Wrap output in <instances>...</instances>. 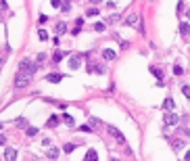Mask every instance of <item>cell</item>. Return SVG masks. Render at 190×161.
Returning <instances> with one entry per match:
<instances>
[{
    "mask_svg": "<svg viewBox=\"0 0 190 161\" xmlns=\"http://www.w3.org/2000/svg\"><path fill=\"white\" fill-rule=\"evenodd\" d=\"M142 17H140V13H130L128 17H125V25H130V27H138V32H142V21H140Z\"/></svg>",
    "mask_w": 190,
    "mask_h": 161,
    "instance_id": "cell-1",
    "label": "cell"
},
{
    "mask_svg": "<svg viewBox=\"0 0 190 161\" xmlns=\"http://www.w3.org/2000/svg\"><path fill=\"white\" fill-rule=\"evenodd\" d=\"M19 71H23V73H29V76H32V73H36V71H38V65H36V63H32L29 59H23V61L19 63Z\"/></svg>",
    "mask_w": 190,
    "mask_h": 161,
    "instance_id": "cell-2",
    "label": "cell"
},
{
    "mask_svg": "<svg viewBox=\"0 0 190 161\" xmlns=\"http://www.w3.org/2000/svg\"><path fill=\"white\" fill-rule=\"evenodd\" d=\"M29 73H23V71H19L17 76H15V88H25L27 84H29Z\"/></svg>",
    "mask_w": 190,
    "mask_h": 161,
    "instance_id": "cell-3",
    "label": "cell"
},
{
    "mask_svg": "<svg viewBox=\"0 0 190 161\" xmlns=\"http://www.w3.org/2000/svg\"><path fill=\"white\" fill-rule=\"evenodd\" d=\"M109 134H111V136H115V140H117L119 144H125V136H123V134H121V132H119L117 128L109 125Z\"/></svg>",
    "mask_w": 190,
    "mask_h": 161,
    "instance_id": "cell-4",
    "label": "cell"
},
{
    "mask_svg": "<svg viewBox=\"0 0 190 161\" xmlns=\"http://www.w3.org/2000/svg\"><path fill=\"white\" fill-rule=\"evenodd\" d=\"M180 121V115H176V113H167V115H163V123L165 125H176Z\"/></svg>",
    "mask_w": 190,
    "mask_h": 161,
    "instance_id": "cell-5",
    "label": "cell"
},
{
    "mask_svg": "<svg viewBox=\"0 0 190 161\" xmlns=\"http://www.w3.org/2000/svg\"><path fill=\"white\" fill-rule=\"evenodd\" d=\"M88 71H90V73H98V76L107 73V69H104L102 65H98V63H90V65H88Z\"/></svg>",
    "mask_w": 190,
    "mask_h": 161,
    "instance_id": "cell-6",
    "label": "cell"
},
{
    "mask_svg": "<svg viewBox=\"0 0 190 161\" xmlns=\"http://www.w3.org/2000/svg\"><path fill=\"white\" fill-rule=\"evenodd\" d=\"M80 65H82V57H80V54H73V57L69 59V67H71V69H80Z\"/></svg>",
    "mask_w": 190,
    "mask_h": 161,
    "instance_id": "cell-7",
    "label": "cell"
},
{
    "mask_svg": "<svg viewBox=\"0 0 190 161\" xmlns=\"http://www.w3.org/2000/svg\"><path fill=\"white\" fill-rule=\"evenodd\" d=\"M150 73H152V76H155L159 82H161V84H165V82H163V80H165V73H163L159 67H155V65H152V67H150Z\"/></svg>",
    "mask_w": 190,
    "mask_h": 161,
    "instance_id": "cell-8",
    "label": "cell"
},
{
    "mask_svg": "<svg viewBox=\"0 0 190 161\" xmlns=\"http://www.w3.org/2000/svg\"><path fill=\"white\" fill-rule=\"evenodd\" d=\"M4 159L6 161H17V149H4Z\"/></svg>",
    "mask_w": 190,
    "mask_h": 161,
    "instance_id": "cell-9",
    "label": "cell"
},
{
    "mask_svg": "<svg viewBox=\"0 0 190 161\" xmlns=\"http://www.w3.org/2000/svg\"><path fill=\"white\" fill-rule=\"evenodd\" d=\"M115 57H117V52H115L113 48H104V50H102V59H107V61H115Z\"/></svg>",
    "mask_w": 190,
    "mask_h": 161,
    "instance_id": "cell-10",
    "label": "cell"
},
{
    "mask_svg": "<svg viewBox=\"0 0 190 161\" xmlns=\"http://www.w3.org/2000/svg\"><path fill=\"white\" fill-rule=\"evenodd\" d=\"M63 78H65L63 73H48V76H46V82H50V84H59Z\"/></svg>",
    "mask_w": 190,
    "mask_h": 161,
    "instance_id": "cell-11",
    "label": "cell"
},
{
    "mask_svg": "<svg viewBox=\"0 0 190 161\" xmlns=\"http://www.w3.org/2000/svg\"><path fill=\"white\" fill-rule=\"evenodd\" d=\"M84 161H98V153H96L94 149H88V153H86Z\"/></svg>",
    "mask_w": 190,
    "mask_h": 161,
    "instance_id": "cell-12",
    "label": "cell"
},
{
    "mask_svg": "<svg viewBox=\"0 0 190 161\" xmlns=\"http://www.w3.org/2000/svg\"><path fill=\"white\" fill-rule=\"evenodd\" d=\"M180 34H182V36H188L190 34V25L188 23H184V21L180 23Z\"/></svg>",
    "mask_w": 190,
    "mask_h": 161,
    "instance_id": "cell-13",
    "label": "cell"
},
{
    "mask_svg": "<svg viewBox=\"0 0 190 161\" xmlns=\"http://www.w3.org/2000/svg\"><path fill=\"white\" fill-rule=\"evenodd\" d=\"M63 121H65L69 128H71V125H75V121H73V117H71L69 113H63Z\"/></svg>",
    "mask_w": 190,
    "mask_h": 161,
    "instance_id": "cell-14",
    "label": "cell"
},
{
    "mask_svg": "<svg viewBox=\"0 0 190 161\" xmlns=\"http://www.w3.org/2000/svg\"><path fill=\"white\" fill-rule=\"evenodd\" d=\"M56 34H61V36H63V34H67V25H65L63 21H61V23H56Z\"/></svg>",
    "mask_w": 190,
    "mask_h": 161,
    "instance_id": "cell-15",
    "label": "cell"
},
{
    "mask_svg": "<svg viewBox=\"0 0 190 161\" xmlns=\"http://www.w3.org/2000/svg\"><path fill=\"white\" fill-rule=\"evenodd\" d=\"M173 105H176V103H173V98H165V103H163V109L171 111V109H173Z\"/></svg>",
    "mask_w": 190,
    "mask_h": 161,
    "instance_id": "cell-16",
    "label": "cell"
},
{
    "mask_svg": "<svg viewBox=\"0 0 190 161\" xmlns=\"http://www.w3.org/2000/svg\"><path fill=\"white\" fill-rule=\"evenodd\" d=\"M46 125H48V128H54V125H59V117H56V115H52V117L46 121Z\"/></svg>",
    "mask_w": 190,
    "mask_h": 161,
    "instance_id": "cell-17",
    "label": "cell"
},
{
    "mask_svg": "<svg viewBox=\"0 0 190 161\" xmlns=\"http://www.w3.org/2000/svg\"><path fill=\"white\" fill-rule=\"evenodd\" d=\"M63 151H65V153H73V151H75V144H73V142H67V144L63 147Z\"/></svg>",
    "mask_w": 190,
    "mask_h": 161,
    "instance_id": "cell-18",
    "label": "cell"
},
{
    "mask_svg": "<svg viewBox=\"0 0 190 161\" xmlns=\"http://www.w3.org/2000/svg\"><path fill=\"white\" fill-rule=\"evenodd\" d=\"M56 157H59V149H54V147H52V149L48 151V159H56Z\"/></svg>",
    "mask_w": 190,
    "mask_h": 161,
    "instance_id": "cell-19",
    "label": "cell"
},
{
    "mask_svg": "<svg viewBox=\"0 0 190 161\" xmlns=\"http://www.w3.org/2000/svg\"><path fill=\"white\" fill-rule=\"evenodd\" d=\"M63 57H65V52H61V50H56V52H54V57H52V61H54V63H59V61H61Z\"/></svg>",
    "mask_w": 190,
    "mask_h": 161,
    "instance_id": "cell-20",
    "label": "cell"
},
{
    "mask_svg": "<svg viewBox=\"0 0 190 161\" xmlns=\"http://www.w3.org/2000/svg\"><path fill=\"white\" fill-rule=\"evenodd\" d=\"M25 134H27V136H36V134H38V128H34V125H29V128L25 130Z\"/></svg>",
    "mask_w": 190,
    "mask_h": 161,
    "instance_id": "cell-21",
    "label": "cell"
},
{
    "mask_svg": "<svg viewBox=\"0 0 190 161\" xmlns=\"http://www.w3.org/2000/svg\"><path fill=\"white\" fill-rule=\"evenodd\" d=\"M94 32H104V23L102 21H96L94 23Z\"/></svg>",
    "mask_w": 190,
    "mask_h": 161,
    "instance_id": "cell-22",
    "label": "cell"
},
{
    "mask_svg": "<svg viewBox=\"0 0 190 161\" xmlns=\"http://www.w3.org/2000/svg\"><path fill=\"white\" fill-rule=\"evenodd\" d=\"M182 94H184V96H186V98L190 101V86H186V84L182 86Z\"/></svg>",
    "mask_w": 190,
    "mask_h": 161,
    "instance_id": "cell-23",
    "label": "cell"
},
{
    "mask_svg": "<svg viewBox=\"0 0 190 161\" xmlns=\"http://www.w3.org/2000/svg\"><path fill=\"white\" fill-rule=\"evenodd\" d=\"M38 38H40V40H48V34H46V29H40V32H38Z\"/></svg>",
    "mask_w": 190,
    "mask_h": 161,
    "instance_id": "cell-24",
    "label": "cell"
},
{
    "mask_svg": "<svg viewBox=\"0 0 190 161\" xmlns=\"http://www.w3.org/2000/svg\"><path fill=\"white\" fill-rule=\"evenodd\" d=\"M15 123H17V125H19V128H25V125H27V121L23 119V117H19V119L15 121Z\"/></svg>",
    "mask_w": 190,
    "mask_h": 161,
    "instance_id": "cell-25",
    "label": "cell"
},
{
    "mask_svg": "<svg viewBox=\"0 0 190 161\" xmlns=\"http://www.w3.org/2000/svg\"><path fill=\"white\" fill-rule=\"evenodd\" d=\"M173 73H176V76H182V73H184V69H182L180 65H176V67H173Z\"/></svg>",
    "mask_w": 190,
    "mask_h": 161,
    "instance_id": "cell-26",
    "label": "cell"
},
{
    "mask_svg": "<svg viewBox=\"0 0 190 161\" xmlns=\"http://www.w3.org/2000/svg\"><path fill=\"white\" fill-rule=\"evenodd\" d=\"M86 15H88V17H96V15H98V8H90Z\"/></svg>",
    "mask_w": 190,
    "mask_h": 161,
    "instance_id": "cell-27",
    "label": "cell"
},
{
    "mask_svg": "<svg viewBox=\"0 0 190 161\" xmlns=\"http://www.w3.org/2000/svg\"><path fill=\"white\" fill-rule=\"evenodd\" d=\"M182 147H184L182 140H173V149H182Z\"/></svg>",
    "mask_w": 190,
    "mask_h": 161,
    "instance_id": "cell-28",
    "label": "cell"
},
{
    "mask_svg": "<svg viewBox=\"0 0 190 161\" xmlns=\"http://www.w3.org/2000/svg\"><path fill=\"white\" fill-rule=\"evenodd\" d=\"M182 11H184V2H182V0H180V2H178V15H180V13H182Z\"/></svg>",
    "mask_w": 190,
    "mask_h": 161,
    "instance_id": "cell-29",
    "label": "cell"
},
{
    "mask_svg": "<svg viewBox=\"0 0 190 161\" xmlns=\"http://www.w3.org/2000/svg\"><path fill=\"white\" fill-rule=\"evenodd\" d=\"M109 21H111V23H115V21H119V15H111V17H109Z\"/></svg>",
    "mask_w": 190,
    "mask_h": 161,
    "instance_id": "cell-30",
    "label": "cell"
},
{
    "mask_svg": "<svg viewBox=\"0 0 190 161\" xmlns=\"http://www.w3.org/2000/svg\"><path fill=\"white\" fill-rule=\"evenodd\" d=\"M50 4H52L54 8H59V6H61V0H50Z\"/></svg>",
    "mask_w": 190,
    "mask_h": 161,
    "instance_id": "cell-31",
    "label": "cell"
},
{
    "mask_svg": "<svg viewBox=\"0 0 190 161\" xmlns=\"http://www.w3.org/2000/svg\"><path fill=\"white\" fill-rule=\"evenodd\" d=\"M90 125H100V121L96 119V117H90Z\"/></svg>",
    "mask_w": 190,
    "mask_h": 161,
    "instance_id": "cell-32",
    "label": "cell"
},
{
    "mask_svg": "<svg viewBox=\"0 0 190 161\" xmlns=\"http://www.w3.org/2000/svg\"><path fill=\"white\" fill-rule=\"evenodd\" d=\"M44 59H46V54H44V52H40V54H38V63H42Z\"/></svg>",
    "mask_w": 190,
    "mask_h": 161,
    "instance_id": "cell-33",
    "label": "cell"
},
{
    "mask_svg": "<svg viewBox=\"0 0 190 161\" xmlns=\"http://www.w3.org/2000/svg\"><path fill=\"white\" fill-rule=\"evenodd\" d=\"M80 132H92V130H90V125H82V128H80Z\"/></svg>",
    "mask_w": 190,
    "mask_h": 161,
    "instance_id": "cell-34",
    "label": "cell"
},
{
    "mask_svg": "<svg viewBox=\"0 0 190 161\" xmlns=\"http://www.w3.org/2000/svg\"><path fill=\"white\" fill-rule=\"evenodd\" d=\"M2 144H6V136H4V134H0V147H2Z\"/></svg>",
    "mask_w": 190,
    "mask_h": 161,
    "instance_id": "cell-35",
    "label": "cell"
},
{
    "mask_svg": "<svg viewBox=\"0 0 190 161\" xmlns=\"http://www.w3.org/2000/svg\"><path fill=\"white\" fill-rule=\"evenodd\" d=\"M184 161H190V151H186V155H184Z\"/></svg>",
    "mask_w": 190,
    "mask_h": 161,
    "instance_id": "cell-36",
    "label": "cell"
},
{
    "mask_svg": "<svg viewBox=\"0 0 190 161\" xmlns=\"http://www.w3.org/2000/svg\"><path fill=\"white\" fill-rule=\"evenodd\" d=\"M90 2H92V4H100L102 0H90Z\"/></svg>",
    "mask_w": 190,
    "mask_h": 161,
    "instance_id": "cell-37",
    "label": "cell"
},
{
    "mask_svg": "<svg viewBox=\"0 0 190 161\" xmlns=\"http://www.w3.org/2000/svg\"><path fill=\"white\" fill-rule=\"evenodd\" d=\"M0 4H2V6H4V0H0Z\"/></svg>",
    "mask_w": 190,
    "mask_h": 161,
    "instance_id": "cell-38",
    "label": "cell"
},
{
    "mask_svg": "<svg viewBox=\"0 0 190 161\" xmlns=\"http://www.w3.org/2000/svg\"><path fill=\"white\" fill-rule=\"evenodd\" d=\"M109 161H119V159H109Z\"/></svg>",
    "mask_w": 190,
    "mask_h": 161,
    "instance_id": "cell-39",
    "label": "cell"
},
{
    "mask_svg": "<svg viewBox=\"0 0 190 161\" xmlns=\"http://www.w3.org/2000/svg\"><path fill=\"white\" fill-rule=\"evenodd\" d=\"M0 65H2V57H0Z\"/></svg>",
    "mask_w": 190,
    "mask_h": 161,
    "instance_id": "cell-40",
    "label": "cell"
},
{
    "mask_svg": "<svg viewBox=\"0 0 190 161\" xmlns=\"http://www.w3.org/2000/svg\"><path fill=\"white\" fill-rule=\"evenodd\" d=\"M0 128H2V125H0Z\"/></svg>",
    "mask_w": 190,
    "mask_h": 161,
    "instance_id": "cell-41",
    "label": "cell"
}]
</instances>
